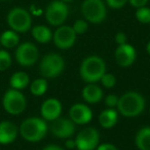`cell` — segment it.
Wrapping results in <instances>:
<instances>
[{
  "label": "cell",
  "mask_w": 150,
  "mask_h": 150,
  "mask_svg": "<svg viewBox=\"0 0 150 150\" xmlns=\"http://www.w3.org/2000/svg\"><path fill=\"white\" fill-rule=\"evenodd\" d=\"M145 108V99L136 92L123 94L118 99L117 109L125 117H135L143 112Z\"/></svg>",
  "instance_id": "obj_1"
},
{
  "label": "cell",
  "mask_w": 150,
  "mask_h": 150,
  "mask_svg": "<svg viewBox=\"0 0 150 150\" xmlns=\"http://www.w3.org/2000/svg\"><path fill=\"white\" fill-rule=\"evenodd\" d=\"M106 71V65L103 59L97 56H91L84 59L80 66V76L84 81L94 83L101 80Z\"/></svg>",
  "instance_id": "obj_2"
},
{
  "label": "cell",
  "mask_w": 150,
  "mask_h": 150,
  "mask_svg": "<svg viewBox=\"0 0 150 150\" xmlns=\"http://www.w3.org/2000/svg\"><path fill=\"white\" fill-rule=\"evenodd\" d=\"M20 135L29 142H38L45 137L47 125L45 120L39 117L27 118L20 125Z\"/></svg>",
  "instance_id": "obj_3"
},
{
  "label": "cell",
  "mask_w": 150,
  "mask_h": 150,
  "mask_svg": "<svg viewBox=\"0 0 150 150\" xmlns=\"http://www.w3.org/2000/svg\"><path fill=\"white\" fill-rule=\"evenodd\" d=\"M81 13L86 22L100 24L106 19V5L102 0H84L81 5Z\"/></svg>",
  "instance_id": "obj_4"
},
{
  "label": "cell",
  "mask_w": 150,
  "mask_h": 150,
  "mask_svg": "<svg viewBox=\"0 0 150 150\" xmlns=\"http://www.w3.org/2000/svg\"><path fill=\"white\" fill-rule=\"evenodd\" d=\"M8 26L17 33H25L30 30L32 19L28 11L22 7H15L8 13L6 17Z\"/></svg>",
  "instance_id": "obj_5"
},
{
  "label": "cell",
  "mask_w": 150,
  "mask_h": 150,
  "mask_svg": "<svg viewBox=\"0 0 150 150\" xmlns=\"http://www.w3.org/2000/svg\"><path fill=\"white\" fill-rule=\"evenodd\" d=\"M26 98L20 91L9 88L5 92L2 98V106L8 114L19 115L26 108Z\"/></svg>",
  "instance_id": "obj_6"
},
{
  "label": "cell",
  "mask_w": 150,
  "mask_h": 150,
  "mask_svg": "<svg viewBox=\"0 0 150 150\" xmlns=\"http://www.w3.org/2000/svg\"><path fill=\"white\" fill-rule=\"evenodd\" d=\"M65 67L64 59L57 54H50L41 60L39 65L40 73L43 77H57Z\"/></svg>",
  "instance_id": "obj_7"
},
{
  "label": "cell",
  "mask_w": 150,
  "mask_h": 150,
  "mask_svg": "<svg viewBox=\"0 0 150 150\" xmlns=\"http://www.w3.org/2000/svg\"><path fill=\"white\" fill-rule=\"evenodd\" d=\"M69 9L67 3L62 0H54L45 9V19L52 26H62L68 17Z\"/></svg>",
  "instance_id": "obj_8"
},
{
  "label": "cell",
  "mask_w": 150,
  "mask_h": 150,
  "mask_svg": "<svg viewBox=\"0 0 150 150\" xmlns=\"http://www.w3.org/2000/svg\"><path fill=\"white\" fill-rule=\"evenodd\" d=\"M38 48L31 42H24L18 46L16 50V60L21 66H32L38 60Z\"/></svg>",
  "instance_id": "obj_9"
},
{
  "label": "cell",
  "mask_w": 150,
  "mask_h": 150,
  "mask_svg": "<svg viewBox=\"0 0 150 150\" xmlns=\"http://www.w3.org/2000/svg\"><path fill=\"white\" fill-rule=\"evenodd\" d=\"M100 141V136L94 127H84L78 133L75 144L78 150H94Z\"/></svg>",
  "instance_id": "obj_10"
},
{
  "label": "cell",
  "mask_w": 150,
  "mask_h": 150,
  "mask_svg": "<svg viewBox=\"0 0 150 150\" xmlns=\"http://www.w3.org/2000/svg\"><path fill=\"white\" fill-rule=\"evenodd\" d=\"M52 38L57 47L61 50H67L75 43L76 33L70 26H60L54 33Z\"/></svg>",
  "instance_id": "obj_11"
},
{
  "label": "cell",
  "mask_w": 150,
  "mask_h": 150,
  "mask_svg": "<svg viewBox=\"0 0 150 150\" xmlns=\"http://www.w3.org/2000/svg\"><path fill=\"white\" fill-rule=\"evenodd\" d=\"M75 125L71 119L60 118L58 117L57 119L52 120V133L56 136L57 138L61 139H66L69 138L74 134Z\"/></svg>",
  "instance_id": "obj_12"
},
{
  "label": "cell",
  "mask_w": 150,
  "mask_h": 150,
  "mask_svg": "<svg viewBox=\"0 0 150 150\" xmlns=\"http://www.w3.org/2000/svg\"><path fill=\"white\" fill-rule=\"evenodd\" d=\"M115 61L121 67H129L136 60V50L129 44H121L115 50Z\"/></svg>",
  "instance_id": "obj_13"
},
{
  "label": "cell",
  "mask_w": 150,
  "mask_h": 150,
  "mask_svg": "<svg viewBox=\"0 0 150 150\" xmlns=\"http://www.w3.org/2000/svg\"><path fill=\"white\" fill-rule=\"evenodd\" d=\"M40 112L44 120L52 121L60 117L61 112H62V104L57 99H47L42 103Z\"/></svg>",
  "instance_id": "obj_14"
},
{
  "label": "cell",
  "mask_w": 150,
  "mask_h": 150,
  "mask_svg": "<svg viewBox=\"0 0 150 150\" xmlns=\"http://www.w3.org/2000/svg\"><path fill=\"white\" fill-rule=\"evenodd\" d=\"M70 119L77 125H86L92 119V111L84 104H75L69 111Z\"/></svg>",
  "instance_id": "obj_15"
},
{
  "label": "cell",
  "mask_w": 150,
  "mask_h": 150,
  "mask_svg": "<svg viewBox=\"0 0 150 150\" xmlns=\"http://www.w3.org/2000/svg\"><path fill=\"white\" fill-rule=\"evenodd\" d=\"M19 129L13 122L4 120L0 122V144L7 145L17 139Z\"/></svg>",
  "instance_id": "obj_16"
},
{
  "label": "cell",
  "mask_w": 150,
  "mask_h": 150,
  "mask_svg": "<svg viewBox=\"0 0 150 150\" xmlns=\"http://www.w3.org/2000/svg\"><path fill=\"white\" fill-rule=\"evenodd\" d=\"M103 97V91L100 86L94 83H90L84 86L82 90V98L91 104H96L100 102Z\"/></svg>",
  "instance_id": "obj_17"
},
{
  "label": "cell",
  "mask_w": 150,
  "mask_h": 150,
  "mask_svg": "<svg viewBox=\"0 0 150 150\" xmlns=\"http://www.w3.org/2000/svg\"><path fill=\"white\" fill-rule=\"evenodd\" d=\"M117 122V112L113 108L102 111L99 115V123L104 129H111Z\"/></svg>",
  "instance_id": "obj_18"
},
{
  "label": "cell",
  "mask_w": 150,
  "mask_h": 150,
  "mask_svg": "<svg viewBox=\"0 0 150 150\" xmlns=\"http://www.w3.org/2000/svg\"><path fill=\"white\" fill-rule=\"evenodd\" d=\"M32 36L39 43H47L52 38L50 29L44 25H38L32 28Z\"/></svg>",
  "instance_id": "obj_19"
},
{
  "label": "cell",
  "mask_w": 150,
  "mask_h": 150,
  "mask_svg": "<svg viewBox=\"0 0 150 150\" xmlns=\"http://www.w3.org/2000/svg\"><path fill=\"white\" fill-rule=\"evenodd\" d=\"M29 82H30L29 75L26 72H23V71H19V72L13 73L11 75V79H9V84H11V88H15V90L18 91H21L23 88H27Z\"/></svg>",
  "instance_id": "obj_20"
},
{
  "label": "cell",
  "mask_w": 150,
  "mask_h": 150,
  "mask_svg": "<svg viewBox=\"0 0 150 150\" xmlns=\"http://www.w3.org/2000/svg\"><path fill=\"white\" fill-rule=\"evenodd\" d=\"M135 142L140 150H150V127L140 129L136 135Z\"/></svg>",
  "instance_id": "obj_21"
},
{
  "label": "cell",
  "mask_w": 150,
  "mask_h": 150,
  "mask_svg": "<svg viewBox=\"0 0 150 150\" xmlns=\"http://www.w3.org/2000/svg\"><path fill=\"white\" fill-rule=\"evenodd\" d=\"M20 37L13 30H6L0 36V44L5 48H13L19 44Z\"/></svg>",
  "instance_id": "obj_22"
},
{
  "label": "cell",
  "mask_w": 150,
  "mask_h": 150,
  "mask_svg": "<svg viewBox=\"0 0 150 150\" xmlns=\"http://www.w3.org/2000/svg\"><path fill=\"white\" fill-rule=\"evenodd\" d=\"M47 90V81L44 78L35 79L30 86V91L34 96H42Z\"/></svg>",
  "instance_id": "obj_23"
},
{
  "label": "cell",
  "mask_w": 150,
  "mask_h": 150,
  "mask_svg": "<svg viewBox=\"0 0 150 150\" xmlns=\"http://www.w3.org/2000/svg\"><path fill=\"white\" fill-rule=\"evenodd\" d=\"M136 19L142 24H150V8L149 7H139L136 11Z\"/></svg>",
  "instance_id": "obj_24"
},
{
  "label": "cell",
  "mask_w": 150,
  "mask_h": 150,
  "mask_svg": "<svg viewBox=\"0 0 150 150\" xmlns=\"http://www.w3.org/2000/svg\"><path fill=\"white\" fill-rule=\"evenodd\" d=\"M11 57L9 52L4 50H0V72L5 71L11 67Z\"/></svg>",
  "instance_id": "obj_25"
},
{
  "label": "cell",
  "mask_w": 150,
  "mask_h": 150,
  "mask_svg": "<svg viewBox=\"0 0 150 150\" xmlns=\"http://www.w3.org/2000/svg\"><path fill=\"white\" fill-rule=\"evenodd\" d=\"M72 28L75 33H76V35L77 34H83L88 31V22L84 21V20H77V21H75Z\"/></svg>",
  "instance_id": "obj_26"
},
{
  "label": "cell",
  "mask_w": 150,
  "mask_h": 150,
  "mask_svg": "<svg viewBox=\"0 0 150 150\" xmlns=\"http://www.w3.org/2000/svg\"><path fill=\"white\" fill-rule=\"evenodd\" d=\"M101 81H102V84L106 88H112L116 83L115 76L113 74H110V73H105L102 76V78H101Z\"/></svg>",
  "instance_id": "obj_27"
},
{
  "label": "cell",
  "mask_w": 150,
  "mask_h": 150,
  "mask_svg": "<svg viewBox=\"0 0 150 150\" xmlns=\"http://www.w3.org/2000/svg\"><path fill=\"white\" fill-rule=\"evenodd\" d=\"M129 0H106V3L109 7L113 9H119L122 8Z\"/></svg>",
  "instance_id": "obj_28"
},
{
  "label": "cell",
  "mask_w": 150,
  "mask_h": 150,
  "mask_svg": "<svg viewBox=\"0 0 150 150\" xmlns=\"http://www.w3.org/2000/svg\"><path fill=\"white\" fill-rule=\"evenodd\" d=\"M117 103H118V98L115 95H108L105 99V104L109 108H113V107L117 106Z\"/></svg>",
  "instance_id": "obj_29"
},
{
  "label": "cell",
  "mask_w": 150,
  "mask_h": 150,
  "mask_svg": "<svg viewBox=\"0 0 150 150\" xmlns=\"http://www.w3.org/2000/svg\"><path fill=\"white\" fill-rule=\"evenodd\" d=\"M127 41V35H125L123 32H118V33H116V35H115V42H116L118 45L125 44Z\"/></svg>",
  "instance_id": "obj_30"
},
{
  "label": "cell",
  "mask_w": 150,
  "mask_h": 150,
  "mask_svg": "<svg viewBox=\"0 0 150 150\" xmlns=\"http://www.w3.org/2000/svg\"><path fill=\"white\" fill-rule=\"evenodd\" d=\"M129 4L133 7H136V8H139V7H143L147 4L148 0H129Z\"/></svg>",
  "instance_id": "obj_31"
},
{
  "label": "cell",
  "mask_w": 150,
  "mask_h": 150,
  "mask_svg": "<svg viewBox=\"0 0 150 150\" xmlns=\"http://www.w3.org/2000/svg\"><path fill=\"white\" fill-rule=\"evenodd\" d=\"M97 150H118L114 145L110 143H104L97 146Z\"/></svg>",
  "instance_id": "obj_32"
},
{
  "label": "cell",
  "mask_w": 150,
  "mask_h": 150,
  "mask_svg": "<svg viewBox=\"0 0 150 150\" xmlns=\"http://www.w3.org/2000/svg\"><path fill=\"white\" fill-rule=\"evenodd\" d=\"M42 150H64V149L57 145H48V146H46V147H44Z\"/></svg>",
  "instance_id": "obj_33"
},
{
  "label": "cell",
  "mask_w": 150,
  "mask_h": 150,
  "mask_svg": "<svg viewBox=\"0 0 150 150\" xmlns=\"http://www.w3.org/2000/svg\"><path fill=\"white\" fill-rule=\"evenodd\" d=\"M66 147L69 148V149H73L74 147H76L75 141H73V140H68V141L66 142Z\"/></svg>",
  "instance_id": "obj_34"
},
{
  "label": "cell",
  "mask_w": 150,
  "mask_h": 150,
  "mask_svg": "<svg viewBox=\"0 0 150 150\" xmlns=\"http://www.w3.org/2000/svg\"><path fill=\"white\" fill-rule=\"evenodd\" d=\"M146 50H147V52L150 54V41L147 43V45H146Z\"/></svg>",
  "instance_id": "obj_35"
},
{
  "label": "cell",
  "mask_w": 150,
  "mask_h": 150,
  "mask_svg": "<svg viewBox=\"0 0 150 150\" xmlns=\"http://www.w3.org/2000/svg\"><path fill=\"white\" fill-rule=\"evenodd\" d=\"M63 2L67 3V2H72V1H74V0H62Z\"/></svg>",
  "instance_id": "obj_36"
},
{
  "label": "cell",
  "mask_w": 150,
  "mask_h": 150,
  "mask_svg": "<svg viewBox=\"0 0 150 150\" xmlns=\"http://www.w3.org/2000/svg\"><path fill=\"white\" fill-rule=\"evenodd\" d=\"M0 1H4V0H0Z\"/></svg>",
  "instance_id": "obj_37"
},
{
  "label": "cell",
  "mask_w": 150,
  "mask_h": 150,
  "mask_svg": "<svg viewBox=\"0 0 150 150\" xmlns=\"http://www.w3.org/2000/svg\"><path fill=\"white\" fill-rule=\"evenodd\" d=\"M149 112H150V111H149Z\"/></svg>",
  "instance_id": "obj_38"
}]
</instances>
